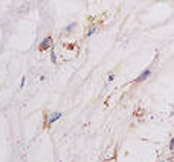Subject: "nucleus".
<instances>
[{"mask_svg":"<svg viewBox=\"0 0 174 162\" xmlns=\"http://www.w3.org/2000/svg\"><path fill=\"white\" fill-rule=\"evenodd\" d=\"M51 45H52V38H51V37H46V38H45V40H43V41L40 43L38 49L43 52V51H46V49H47V47L51 46Z\"/></svg>","mask_w":174,"mask_h":162,"instance_id":"obj_1","label":"nucleus"},{"mask_svg":"<svg viewBox=\"0 0 174 162\" xmlns=\"http://www.w3.org/2000/svg\"><path fill=\"white\" fill-rule=\"evenodd\" d=\"M150 75H151V71H150V69H145V71H144L142 73H140L138 78H136V83H140V81H145L147 78L150 77Z\"/></svg>","mask_w":174,"mask_h":162,"instance_id":"obj_2","label":"nucleus"},{"mask_svg":"<svg viewBox=\"0 0 174 162\" xmlns=\"http://www.w3.org/2000/svg\"><path fill=\"white\" fill-rule=\"evenodd\" d=\"M51 115H52V116H51V118H49V119H47V126H51V124H52L53 121L60 119V116H61V113H58V112H57V113H51Z\"/></svg>","mask_w":174,"mask_h":162,"instance_id":"obj_3","label":"nucleus"},{"mask_svg":"<svg viewBox=\"0 0 174 162\" xmlns=\"http://www.w3.org/2000/svg\"><path fill=\"white\" fill-rule=\"evenodd\" d=\"M51 60H52V63H57V57H55V51H51Z\"/></svg>","mask_w":174,"mask_h":162,"instance_id":"obj_4","label":"nucleus"},{"mask_svg":"<svg viewBox=\"0 0 174 162\" xmlns=\"http://www.w3.org/2000/svg\"><path fill=\"white\" fill-rule=\"evenodd\" d=\"M93 32H95V28H90V31L87 32V37H90L92 34H93Z\"/></svg>","mask_w":174,"mask_h":162,"instance_id":"obj_5","label":"nucleus"}]
</instances>
